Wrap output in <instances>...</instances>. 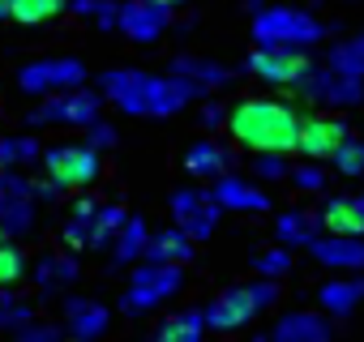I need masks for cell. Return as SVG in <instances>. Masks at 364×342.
<instances>
[{
    "mask_svg": "<svg viewBox=\"0 0 364 342\" xmlns=\"http://www.w3.org/2000/svg\"><path fill=\"white\" fill-rule=\"evenodd\" d=\"M14 338H18V342H56V338H65V325L31 316L26 325H18V329H14Z\"/></svg>",
    "mask_w": 364,
    "mask_h": 342,
    "instance_id": "39",
    "label": "cell"
},
{
    "mask_svg": "<svg viewBox=\"0 0 364 342\" xmlns=\"http://www.w3.org/2000/svg\"><path fill=\"white\" fill-rule=\"evenodd\" d=\"M347 137H351L347 133V120H338V116H304V124H300V150L296 154L326 162V158L338 154V145Z\"/></svg>",
    "mask_w": 364,
    "mask_h": 342,
    "instance_id": "14",
    "label": "cell"
},
{
    "mask_svg": "<svg viewBox=\"0 0 364 342\" xmlns=\"http://www.w3.org/2000/svg\"><path fill=\"white\" fill-rule=\"evenodd\" d=\"M39 197H35V180L22 176V167H0V227L14 240L31 236L39 227Z\"/></svg>",
    "mask_w": 364,
    "mask_h": 342,
    "instance_id": "7",
    "label": "cell"
},
{
    "mask_svg": "<svg viewBox=\"0 0 364 342\" xmlns=\"http://www.w3.org/2000/svg\"><path fill=\"white\" fill-rule=\"evenodd\" d=\"M0 167H5V145H0Z\"/></svg>",
    "mask_w": 364,
    "mask_h": 342,
    "instance_id": "47",
    "label": "cell"
},
{
    "mask_svg": "<svg viewBox=\"0 0 364 342\" xmlns=\"http://www.w3.org/2000/svg\"><path fill=\"white\" fill-rule=\"evenodd\" d=\"M65 184L60 180H52V176H43V180H35V197H39V206H52V202H65Z\"/></svg>",
    "mask_w": 364,
    "mask_h": 342,
    "instance_id": "43",
    "label": "cell"
},
{
    "mask_svg": "<svg viewBox=\"0 0 364 342\" xmlns=\"http://www.w3.org/2000/svg\"><path fill=\"white\" fill-rule=\"evenodd\" d=\"M309 253L326 270H343V274L364 270V236H334V231H326V236H317L309 244Z\"/></svg>",
    "mask_w": 364,
    "mask_h": 342,
    "instance_id": "16",
    "label": "cell"
},
{
    "mask_svg": "<svg viewBox=\"0 0 364 342\" xmlns=\"http://www.w3.org/2000/svg\"><path fill=\"white\" fill-rule=\"evenodd\" d=\"M5 145V167H31V162H43V145L35 133H14V137H0Z\"/></svg>",
    "mask_w": 364,
    "mask_h": 342,
    "instance_id": "32",
    "label": "cell"
},
{
    "mask_svg": "<svg viewBox=\"0 0 364 342\" xmlns=\"http://www.w3.org/2000/svg\"><path fill=\"white\" fill-rule=\"evenodd\" d=\"M171 5H163V0H120V35L129 43H159L171 26Z\"/></svg>",
    "mask_w": 364,
    "mask_h": 342,
    "instance_id": "12",
    "label": "cell"
},
{
    "mask_svg": "<svg viewBox=\"0 0 364 342\" xmlns=\"http://www.w3.org/2000/svg\"><path fill=\"white\" fill-rule=\"evenodd\" d=\"M146 244H150V227H146V219H137V214H129L124 219V227L116 231V240H112V265H137L141 257H146Z\"/></svg>",
    "mask_w": 364,
    "mask_h": 342,
    "instance_id": "26",
    "label": "cell"
},
{
    "mask_svg": "<svg viewBox=\"0 0 364 342\" xmlns=\"http://www.w3.org/2000/svg\"><path fill=\"white\" fill-rule=\"evenodd\" d=\"M326 167H321V158H304L300 167H291V184L300 189V193H321L326 189Z\"/></svg>",
    "mask_w": 364,
    "mask_h": 342,
    "instance_id": "37",
    "label": "cell"
},
{
    "mask_svg": "<svg viewBox=\"0 0 364 342\" xmlns=\"http://www.w3.org/2000/svg\"><path fill=\"white\" fill-rule=\"evenodd\" d=\"M321 231H326V223L313 210H283L279 223H274V240L287 244V248H309Z\"/></svg>",
    "mask_w": 364,
    "mask_h": 342,
    "instance_id": "24",
    "label": "cell"
},
{
    "mask_svg": "<svg viewBox=\"0 0 364 342\" xmlns=\"http://www.w3.org/2000/svg\"><path fill=\"white\" fill-rule=\"evenodd\" d=\"M99 90L103 99L124 111V116H154V120H167L176 111H185L198 94L185 77L176 73H146V69H129V65H116L99 77Z\"/></svg>",
    "mask_w": 364,
    "mask_h": 342,
    "instance_id": "1",
    "label": "cell"
},
{
    "mask_svg": "<svg viewBox=\"0 0 364 342\" xmlns=\"http://www.w3.org/2000/svg\"><path fill=\"white\" fill-rule=\"evenodd\" d=\"M321 223L334 236H364V202L360 197H330L321 206Z\"/></svg>",
    "mask_w": 364,
    "mask_h": 342,
    "instance_id": "27",
    "label": "cell"
},
{
    "mask_svg": "<svg viewBox=\"0 0 364 342\" xmlns=\"http://www.w3.org/2000/svg\"><path fill=\"white\" fill-rule=\"evenodd\" d=\"M43 171L52 180H60L69 193L90 189L103 176V150H95L90 141H60L43 150Z\"/></svg>",
    "mask_w": 364,
    "mask_h": 342,
    "instance_id": "6",
    "label": "cell"
},
{
    "mask_svg": "<svg viewBox=\"0 0 364 342\" xmlns=\"http://www.w3.org/2000/svg\"><path fill=\"white\" fill-rule=\"evenodd\" d=\"M22 278H31V257L18 248V240L0 244V287H22Z\"/></svg>",
    "mask_w": 364,
    "mask_h": 342,
    "instance_id": "33",
    "label": "cell"
},
{
    "mask_svg": "<svg viewBox=\"0 0 364 342\" xmlns=\"http://www.w3.org/2000/svg\"><path fill=\"white\" fill-rule=\"evenodd\" d=\"M167 73L185 77V82L193 86V94H198V99H210L215 90L232 86V69H228V65H219V60H206V56H176V60L167 65Z\"/></svg>",
    "mask_w": 364,
    "mask_h": 342,
    "instance_id": "17",
    "label": "cell"
},
{
    "mask_svg": "<svg viewBox=\"0 0 364 342\" xmlns=\"http://www.w3.org/2000/svg\"><path fill=\"white\" fill-rule=\"evenodd\" d=\"M167 210H171V223H176V227H185L198 244L215 236L219 214H223V206L215 202L210 189H176V193L167 197Z\"/></svg>",
    "mask_w": 364,
    "mask_h": 342,
    "instance_id": "9",
    "label": "cell"
},
{
    "mask_svg": "<svg viewBox=\"0 0 364 342\" xmlns=\"http://www.w3.org/2000/svg\"><path fill=\"white\" fill-rule=\"evenodd\" d=\"M180 287H185V265L141 257L129 274V287L120 291V312L124 316H146V312L163 308L167 299H176Z\"/></svg>",
    "mask_w": 364,
    "mask_h": 342,
    "instance_id": "3",
    "label": "cell"
},
{
    "mask_svg": "<svg viewBox=\"0 0 364 342\" xmlns=\"http://www.w3.org/2000/svg\"><path fill=\"white\" fill-rule=\"evenodd\" d=\"M163 5H171V9H180V5H189V0H163Z\"/></svg>",
    "mask_w": 364,
    "mask_h": 342,
    "instance_id": "45",
    "label": "cell"
},
{
    "mask_svg": "<svg viewBox=\"0 0 364 342\" xmlns=\"http://www.w3.org/2000/svg\"><path fill=\"white\" fill-rule=\"evenodd\" d=\"M300 124H304V116L296 111V103H283V99H240L228 111L232 141L253 150V154H262V150L296 154L300 150Z\"/></svg>",
    "mask_w": 364,
    "mask_h": 342,
    "instance_id": "2",
    "label": "cell"
},
{
    "mask_svg": "<svg viewBox=\"0 0 364 342\" xmlns=\"http://www.w3.org/2000/svg\"><path fill=\"white\" fill-rule=\"evenodd\" d=\"M253 270H257V274H266V278L287 274V270H291V253H287V244H274V248L257 253V257H253Z\"/></svg>",
    "mask_w": 364,
    "mask_h": 342,
    "instance_id": "38",
    "label": "cell"
},
{
    "mask_svg": "<svg viewBox=\"0 0 364 342\" xmlns=\"http://www.w3.org/2000/svg\"><path fill=\"white\" fill-rule=\"evenodd\" d=\"M5 240H14V236H9V231H5V227H0V244H5Z\"/></svg>",
    "mask_w": 364,
    "mask_h": 342,
    "instance_id": "46",
    "label": "cell"
},
{
    "mask_svg": "<svg viewBox=\"0 0 364 342\" xmlns=\"http://www.w3.org/2000/svg\"><path fill=\"white\" fill-rule=\"evenodd\" d=\"M198 253V240L185 231V227H167V231H150V244H146V257L150 261H171V265H189Z\"/></svg>",
    "mask_w": 364,
    "mask_h": 342,
    "instance_id": "23",
    "label": "cell"
},
{
    "mask_svg": "<svg viewBox=\"0 0 364 342\" xmlns=\"http://www.w3.org/2000/svg\"><path fill=\"white\" fill-rule=\"evenodd\" d=\"M360 299H364V278H355V270L347 278L321 282V291H317V304H321L326 316H347V312H355Z\"/></svg>",
    "mask_w": 364,
    "mask_h": 342,
    "instance_id": "25",
    "label": "cell"
},
{
    "mask_svg": "<svg viewBox=\"0 0 364 342\" xmlns=\"http://www.w3.org/2000/svg\"><path fill=\"white\" fill-rule=\"evenodd\" d=\"M82 133H86L82 141H90L95 150H112V145H116V128H112V124H107L103 116H99V120H95L90 128H82Z\"/></svg>",
    "mask_w": 364,
    "mask_h": 342,
    "instance_id": "41",
    "label": "cell"
},
{
    "mask_svg": "<svg viewBox=\"0 0 364 342\" xmlns=\"http://www.w3.org/2000/svg\"><path fill=\"white\" fill-rule=\"evenodd\" d=\"M124 206H116V202H103V210H99V223H95V244H90V253L95 248H112V240H116V231L124 227Z\"/></svg>",
    "mask_w": 364,
    "mask_h": 342,
    "instance_id": "35",
    "label": "cell"
},
{
    "mask_svg": "<svg viewBox=\"0 0 364 342\" xmlns=\"http://www.w3.org/2000/svg\"><path fill=\"white\" fill-rule=\"evenodd\" d=\"M69 13H77L82 22H95L99 31H116L120 26V0H69Z\"/></svg>",
    "mask_w": 364,
    "mask_h": 342,
    "instance_id": "30",
    "label": "cell"
},
{
    "mask_svg": "<svg viewBox=\"0 0 364 342\" xmlns=\"http://www.w3.org/2000/svg\"><path fill=\"white\" fill-rule=\"evenodd\" d=\"M249 287H253V295H257V308H262V312L279 304V278H266V274H257Z\"/></svg>",
    "mask_w": 364,
    "mask_h": 342,
    "instance_id": "42",
    "label": "cell"
},
{
    "mask_svg": "<svg viewBox=\"0 0 364 342\" xmlns=\"http://www.w3.org/2000/svg\"><path fill=\"white\" fill-rule=\"evenodd\" d=\"M77 278H82V265H77V253H73V248H60V253H39V257L31 261V282H35L43 295L69 291Z\"/></svg>",
    "mask_w": 364,
    "mask_h": 342,
    "instance_id": "15",
    "label": "cell"
},
{
    "mask_svg": "<svg viewBox=\"0 0 364 342\" xmlns=\"http://www.w3.org/2000/svg\"><path fill=\"white\" fill-rule=\"evenodd\" d=\"M360 202H364V193H360Z\"/></svg>",
    "mask_w": 364,
    "mask_h": 342,
    "instance_id": "48",
    "label": "cell"
},
{
    "mask_svg": "<svg viewBox=\"0 0 364 342\" xmlns=\"http://www.w3.org/2000/svg\"><path fill=\"white\" fill-rule=\"evenodd\" d=\"M326 65H334V69H343V73H351V77H364V35H355V39L330 48Z\"/></svg>",
    "mask_w": 364,
    "mask_h": 342,
    "instance_id": "34",
    "label": "cell"
},
{
    "mask_svg": "<svg viewBox=\"0 0 364 342\" xmlns=\"http://www.w3.org/2000/svg\"><path fill=\"white\" fill-rule=\"evenodd\" d=\"M14 82H18L22 94L48 99V94H56V90L86 86V65H82L77 56H39V60H26Z\"/></svg>",
    "mask_w": 364,
    "mask_h": 342,
    "instance_id": "8",
    "label": "cell"
},
{
    "mask_svg": "<svg viewBox=\"0 0 364 342\" xmlns=\"http://www.w3.org/2000/svg\"><path fill=\"white\" fill-rule=\"evenodd\" d=\"M31 316H39V312H35V304H31V299H22V295H18V287H0V329L14 333V329H18V325H26Z\"/></svg>",
    "mask_w": 364,
    "mask_h": 342,
    "instance_id": "31",
    "label": "cell"
},
{
    "mask_svg": "<svg viewBox=\"0 0 364 342\" xmlns=\"http://www.w3.org/2000/svg\"><path fill=\"white\" fill-rule=\"evenodd\" d=\"M309 69H313V60L296 48H257L249 56V73L266 86H279V90H296Z\"/></svg>",
    "mask_w": 364,
    "mask_h": 342,
    "instance_id": "11",
    "label": "cell"
},
{
    "mask_svg": "<svg viewBox=\"0 0 364 342\" xmlns=\"http://www.w3.org/2000/svg\"><path fill=\"white\" fill-rule=\"evenodd\" d=\"M330 162L338 167V176H364V141H351V137H347Z\"/></svg>",
    "mask_w": 364,
    "mask_h": 342,
    "instance_id": "40",
    "label": "cell"
},
{
    "mask_svg": "<svg viewBox=\"0 0 364 342\" xmlns=\"http://www.w3.org/2000/svg\"><path fill=\"white\" fill-rule=\"evenodd\" d=\"M210 193H215V202L223 206V210H236V214H262V210H270V197L253 184V180H245V176H219V180H210Z\"/></svg>",
    "mask_w": 364,
    "mask_h": 342,
    "instance_id": "19",
    "label": "cell"
},
{
    "mask_svg": "<svg viewBox=\"0 0 364 342\" xmlns=\"http://www.w3.org/2000/svg\"><path fill=\"white\" fill-rule=\"evenodd\" d=\"M266 338H274V342H326L330 338V321L317 316V312H283L270 325Z\"/></svg>",
    "mask_w": 364,
    "mask_h": 342,
    "instance_id": "22",
    "label": "cell"
},
{
    "mask_svg": "<svg viewBox=\"0 0 364 342\" xmlns=\"http://www.w3.org/2000/svg\"><path fill=\"white\" fill-rule=\"evenodd\" d=\"M198 120H202V128H219V124H228V111H223L219 103H202Z\"/></svg>",
    "mask_w": 364,
    "mask_h": 342,
    "instance_id": "44",
    "label": "cell"
},
{
    "mask_svg": "<svg viewBox=\"0 0 364 342\" xmlns=\"http://www.w3.org/2000/svg\"><path fill=\"white\" fill-rule=\"evenodd\" d=\"M185 171L193 180H219V176H228L232 171V150L228 145H219V141H193L189 150H185Z\"/></svg>",
    "mask_w": 364,
    "mask_h": 342,
    "instance_id": "21",
    "label": "cell"
},
{
    "mask_svg": "<svg viewBox=\"0 0 364 342\" xmlns=\"http://www.w3.org/2000/svg\"><path fill=\"white\" fill-rule=\"evenodd\" d=\"M112 329V308L103 299H65V333L77 342L103 338Z\"/></svg>",
    "mask_w": 364,
    "mask_h": 342,
    "instance_id": "18",
    "label": "cell"
},
{
    "mask_svg": "<svg viewBox=\"0 0 364 342\" xmlns=\"http://www.w3.org/2000/svg\"><path fill=\"white\" fill-rule=\"evenodd\" d=\"M103 90H86V86H73V90H56L48 99H39V107H31L26 124L31 128H90L99 116H103Z\"/></svg>",
    "mask_w": 364,
    "mask_h": 342,
    "instance_id": "5",
    "label": "cell"
},
{
    "mask_svg": "<svg viewBox=\"0 0 364 342\" xmlns=\"http://www.w3.org/2000/svg\"><path fill=\"white\" fill-rule=\"evenodd\" d=\"M326 35V26L304 13V9H291V5H270V9H257L253 13V43L257 48H296V52H309L317 48Z\"/></svg>",
    "mask_w": 364,
    "mask_h": 342,
    "instance_id": "4",
    "label": "cell"
},
{
    "mask_svg": "<svg viewBox=\"0 0 364 342\" xmlns=\"http://www.w3.org/2000/svg\"><path fill=\"white\" fill-rule=\"evenodd\" d=\"M5 9H9V22L18 26H43L69 13V0H5Z\"/></svg>",
    "mask_w": 364,
    "mask_h": 342,
    "instance_id": "29",
    "label": "cell"
},
{
    "mask_svg": "<svg viewBox=\"0 0 364 342\" xmlns=\"http://www.w3.org/2000/svg\"><path fill=\"white\" fill-rule=\"evenodd\" d=\"M206 308H185V312H171L154 325V338L159 342H198L206 333Z\"/></svg>",
    "mask_w": 364,
    "mask_h": 342,
    "instance_id": "28",
    "label": "cell"
},
{
    "mask_svg": "<svg viewBox=\"0 0 364 342\" xmlns=\"http://www.w3.org/2000/svg\"><path fill=\"white\" fill-rule=\"evenodd\" d=\"M253 176L257 180H291V167H287V154H274V150H262L253 154Z\"/></svg>",
    "mask_w": 364,
    "mask_h": 342,
    "instance_id": "36",
    "label": "cell"
},
{
    "mask_svg": "<svg viewBox=\"0 0 364 342\" xmlns=\"http://www.w3.org/2000/svg\"><path fill=\"white\" fill-rule=\"evenodd\" d=\"M296 90L304 99H313V103H326V107H355L364 99V77H351V73H343L334 65H321V69L313 65Z\"/></svg>",
    "mask_w": 364,
    "mask_h": 342,
    "instance_id": "10",
    "label": "cell"
},
{
    "mask_svg": "<svg viewBox=\"0 0 364 342\" xmlns=\"http://www.w3.org/2000/svg\"><path fill=\"white\" fill-rule=\"evenodd\" d=\"M257 312H262V308H257V295H253V287L245 282V287H228L219 299L206 304V325H210L215 333H236V329H245Z\"/></svg>",
    "mask_w": 364,
    "mask_h": 342,
    "instance_id": "13",
    "label": "cell"
},
{
    "mask_svg": "<svg viewBox=\"0 0 364 342\" xmlns=\"http://www.w3.org/2000/svg\"><path fill=\"white\" fill-rule=\"evenodd\" d=\"M99 210H103V202H95V197H77V202L69 206V214H65V227H60V240H65V248H73V253H86V248L95 244V223H99Z\"/></svg>",
    "mask_w": 364,
    "mask_h": 342,
    "instance_id": "20",
    "label": "cell"
}]
</instances>
